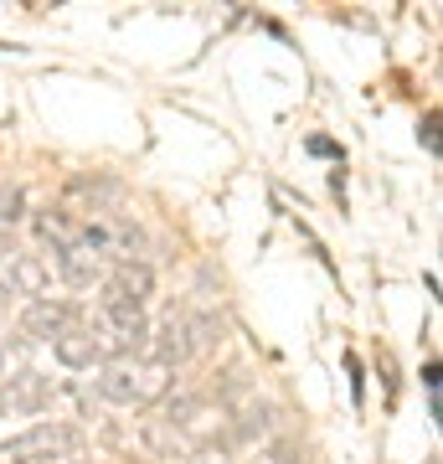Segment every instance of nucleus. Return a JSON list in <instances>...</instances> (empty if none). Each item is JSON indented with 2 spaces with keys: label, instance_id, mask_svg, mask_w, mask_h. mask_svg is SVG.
I'll return each instance as SVG.
<instances>
[{
  "label": "nucleus",
  "instance_id": "1",
  "mask_svg": "<svg viewBox=\"0 0 443 464\" xmlns=\"http://www.w3.org/2000/svg\"><path fill=\"white\" fill-rule=\"evenodd\" d=\"M99 398L114 402V408H149V402L170 398V387H176V366L160 362V356H119V362H103L99 366Z\"/></svg>",
  "mask_w": 443,
  "mask_h": 464
},
{
  "label": "nucleus",
  "instance_id": "2",
  "mask_svg": "<svg viewBox=\"0 0 443 464\" xmlns=\"http://www.w3.org/2000/svg\"><path fill=\"white\" fill-rule=\"evenodd\" d=\"M222 325H217L212 315H191V310H170V315L160 320V331H149V341H155V351L149 356H160V362L181 366L191 362V356H201V351H212L217 341H222Z\"/></svg>",
  "mask_w": 443,
  "mask_h": 464
},
{
  "label": "nucleus",
  "instance_id": "3",
  "mask_svg": "<svg viewBox=\"0 0 443 464\" xmlns=\"http://www.w3.org/2000/svg\"><path fill=\"white\" fill-rule=\"evenodd\" d=\"M78 444H82V433L72 429V423H32L26 433L5 439L0 454L11 464H47V459H67Z\"/></svg>",
  "mask_w": 443,
  "mask_h": 464
},
{
  "label": "nucleus",
  "instance_id": "4",
  "mask_svg": "<svg viewBox=\"0 0 443 464\" xmlns=\"http://www.w3.org/2000/svg\"><path fill=\"white\" fill-rule=\"evenodd\" d=\"M47 284H52V268L42 264V253H26V248H16L11 237H0V295L42 299Z\"/></svg>",
  "mask_w": 443,
  "mask_h": 464
},
{
  "label": "nucleus",
  "instance_id": "5",
  "mask_svg": "<svg viewBox=\"0 0 443 464\" xmlns=\"http://www.w3.org/2000/svg\"><path fill=\"white\" fill-rule=\"evenodd\" d=\"M149 295H155L149 264H119V268H109V279H103L99 310H140V315H145Z\"/></svg>",
  "mask_w": 443,
  "mask_h": 464
},
{
  "label": "nucleus",
  "instance_id": "6",
  "mask_svg": "<svg viewBox=\"0 0 443 464\" xmlns=\"http://www.w3.org/2000/svg\"><path fill=\"white\" fill-rule=\"evenodd\" d=\"M78 304H67V299H52V295H42V299H32L26 304V315H21V331H26V341H57V335L67 331V325H78Z\"/></svg>",
  "mask_w": 443,
  "mask_h": 464
},
{
  "label": "nucleus",
  "instance_id": "7",
  "mask_svg": "<svg viewBox=\"0 0 443 464\" xmlns=\"http://www.w3.org/2000/svg\"><path fill=\"white\" fill-rule=\"evenodd\" d=\"M109 268H114V264H109L99 248H88V243H82V232H78V243H67V248L57 253V274H63L72 289H93V284H103V279H109Z\"/></svg>",
  "mask_w": 443,
  "mask_h": 464
},
{
  "label": "nucleus",
  "instance_id": "8",
  "mask_svg": "<svg viewBox=\"0 0 443 464\" xmlns=\"http://www.w3.org/2000/svg\"><path fill=\"white\" fill-rule=\"evenodd\" d=\"M52 356L67 366V372H93V366H103L99 362V346H93V335H88V325H67L57 341H52Z\"/></svg>",
  "mask_w": 443,
  "mask_h": 464
},
{
  "label": "nucleus",
  "instance_id": "9",
  "mask_svg": "<svg viewBox=\"0 0 443 464\" xmlns=\"http://www.w3.org/2000/svg\"><path fill=\"white\" fill-rule=\"evenodd\" d=\"M32 227H36V237H42L52 253H63L67 243H78L82 222H78L72 212H63V207H52V212H36V217H32Z\"/></svg>",
  "mask_w": 443,
  "mask_h": 464
},
{
  "label": "nucleus",
  "instance_id": "10",
  "mask_svg": "<svg viewBox=\"0 0 443 464\" xmlns=\"http://www.w3.org/2000/svg\"><path fill=\"white\" fill-rule=\"evenodd\" d=\"M21 217H26V191L0 186V237H11V227H21Z\"/></svg>",
  "mask_w": 443,
  "mask_h": 464
},
{
  "label": "nucleus",
  "instance_id": "11",
  "mask_svg": "<svg viewBox=\"0 0 443 464\" xmlns=\"http://www.w3.org/2000/svg\"><path fill=\"white\" fill-rule=\"evenodd\" d=\"M21 372H26V341H5L0 346V387L11 377H21Z\"/></svg>",
  "mask_w": 443,
  "mask_h": 464
},
{
  "label": "nucleus",
  "instance_id": "12",
  "mask_svg": "<svg viewBox=\"0 0 443 464\" xmlns=\"http://www.w3.org/2000/svg\"><path fill=\"white\" fill-rule=\"evenodd\" d=\"M258 464H304V454H299V444H274Z\"/></svg>",
  "mask_w": 443,
  "mask_h": 464
},
{
  "label": "nucleus",
  "instance_id": "13",
  "mask_svg": "<svg viewBox=\"0 0 443 464\" xmlns=\"http://www.w3.org/2000/svg\"><path fill=\"white\" fill-rule=\"evenodd\" d=\"M191 464H227V444H201V454Z\"/></svg>",
  "mask_w": 443,
  "mask_h": 464
},
{
  "label": "nucleus",
  "instance_id": "14",
  "mask_svg": "<svg viewBox=\"0 0 443 464\" xmlns=\"http://www.w3.org/2000/svg\"><path fill=\"white\" fill-rule=\"evenodd\" d=\"M423 145L438 150V119H428V124H423Z\"/></svg>",
  "mask_w": 443,
  "mask_h": 464
},
{
  "label": "nucleus",
  "instance_id": "15",
  "mask_svg": "<svg viewBox=\"0 0 443 464\" xmlns=\"http://www.w3.org/2000/svg\"><path fill=\"white\" fill-rule=\"evenodd\" d=\"M310 155H341V150H335V140H310Z\"/></svg>",
  "mask_w": 443,
  "mask_h": 464
}]
</instances>
